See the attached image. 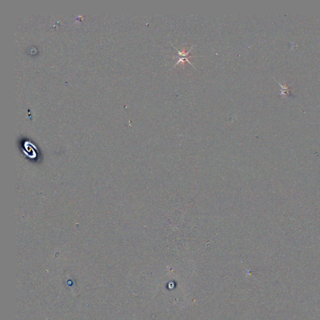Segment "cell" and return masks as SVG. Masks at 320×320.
I'll list each match as a JSON object with an SVG mask.
<instances>
[{"label":"cell","mask_w":320,"mask_h":320,"mask_svg":"<svg viewBox=\"0 0 320 320\" xmlns=\"http://www.w3.org/2000/svg\"><path fill=\"white\" fill-rule=\"evenodd\" d=\"M278 84L280 85V86L282 88V90H281V94H286V93H288L289 94V88L288 86H282L281 84H280L279 83H278Z\"/></svg>","instance_id":"cell-1"}]
</instances>
